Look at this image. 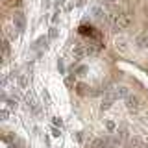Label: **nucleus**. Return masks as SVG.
Masks as SVG:
<instances>
[{
	"mask_svg": "<svg viewBox=\"0 0 148 148\" xmlns=\"http://www.w3.org/2000/svg\"><path fill=\"white\" fill-rule=\"evenodd\" d=\"M56 35H58V30H56V28H52V30H50V37H52V39H54Z\"/></svg>",
	"mask_w": 148,
	"mask_h": 148,
	"instance_id": "ddd939ff",
	"label": "nucleus"
},
{
	"mask_svg": "<svg viewBox=\"0 0 148 148\" xmlns=\"http://www.w3.org/2000/svg\"><path fill=\"white\" fill-rule=\"evenodd\" d=\"M135 45L141 50H148V32H143L135 37Z\"/></svg>",
	"mask_w": 148,
	"mask_h": 148,
	"instance_id": "f03ea898",
	"label": "nucleus"
},
{
	"mask_svg": "<svg viewBox=\"0 0 148 148\" xmlns=\"http://www.w3.org/2000/svg\"><path fill=\"white\" fill-rule=\"evenodd\" d=\"M146 13H148V6H146Z\"/></svg>",
	"mask_w": 148,
	"mask_h": 148,
	"instance_id": "2eb2a0df",
	"label": "nucleus"
},
{
	"mask_svg": "<svg viewBox=\"0 0 148 148\" xmlns=\"http://www.w3.org/2000/svg\"><path fill=\"white\" fill-rule=\"evenodd\" d=\"M83 52H85V50H83L82 45H74V58H82Z\"/></svg>",
	"mask_w": 148,
	"mask_h": 148,
	"instance_id": "6e6552de",
	"label": "nucleus"
},
{
	"mask_svg": "<svg viewBox=\"0 0 148 148\" xmlns=\"http://www.w3.org/2000/svg\"><path fill=\"white\" fill-rule=\"evenodd\" d=\"M109 22L113 26V30H124V28L130 26V15H126V13H115V15H111Z\"/></svg>",
	"mask_w": 148,
	"mask_h": 148,
	"instance_id": "f257e3e1",
	"label": "nucleus"
},
{
	"mask_svg": "<svg viewBox=\"0 0 148 148\" xmlns=\"http://www.w3.org/2000/svg\"><path fill=\"white\" fill-rule=\"evenodd\" d=\"M2 48H4V58H6V56H8V52H9V46H8V41H4Z\"/></svg>",
	"mask_w": 148,
	"mask_h": 148,
	"instance_id": "9b49d317",
	"label": "nucleus"
},
{
	"mask_svg": "<svg viewBox=\"0 0 148 148\" xmlns=\"http://www.w3.org/2000/svg\"><path fill=\"white\" fill-rule=\"evenodd\" d=\"M43 100H45V106H48V92H43Z\"/></svg>",
	"mask_w": 148,
	"mask_h": 148,
	"instance_id": "f8f14e48",
	"label": "nucleus"
},
{
	"mask_svg": "<svg viewBox=\"0 0 148 148\" xmlns=\"http://www.w3.org/2000/svg\"><path fill=\"white\" fill-rule=\"evenodd\" d=\"M13 24H15V30H24V15H22V13H15V15H13Z\"/></svg>",
	"mask_w": 148,
	"mask_h": 148,
	"instance_id": "39448f33",
	"label": "nucleus"
},
{
	"mask_svg": "<svg viewBox=\"0 0 148 148\" xmlns=\"http://www.w3.org/2000/svg\"><path fill=\"white\" fill-rule=\"evenodd\" d=\"M126 108L130 111H137L139 109V98H137L135 95H130L128 98H126Z\"/></svg>",
	"mask_w": 148,
	"mask_h": 148,
	"instance_id": "20e7f679",
	"label": "nucleus"
},
{
	"mask_svg": "<svg viewBox=\"0 0 148 148\" xmlns=\"http://www.w3.org/2000/svg\"><path fill=\"white\" fill-rule=\"evenodd\" d=\"M80 32H82V34H89V35H92V34H95L91 26H89V28H87V26H82V28H80Z\"/></svg>",
	"mask_w": 148,
	"mask_h": 148,
	"instance_id": "9d476101",
	"label": "nucleus"
},
{
	"mask_svg": "<svg viewBox=\"0 0 148 148\" xmlns=\"http://www.w3.org/2000/svg\"><path fill=\"white\" fill-rule=\"evenodd\" d=\"M104 2H108V4H111V2H115V0H104Z\"/></svg>",
	"mask_w": 148,
	"mask_h": 148,
	"instance_id": "4468645a",
	"label": "nucleus"
},
{
	"mask_svg": "<svg viewBox=\"0 0 148 148\" xmlns=\"http://www.w3.org/2000/svg\"><path fill=\"white\" fill-rule=\"evenodd\" d=\"M117 100V95H115V91L113 92H106V96H104V102H102V109H108V108H111V104Z\"/></svg>",
	"mask_w": 148,
	"mask_h": 148,
	"instance_id": "7ed1b4c3",
	"label": "nucleus"
},
{
	"mask_svg": "<svg viewBox=\"0 0 148 148\" xmlns=\"http://www.w3.org/2000/svg\"><path fill=\"white\" fill-rule=\"evenodd\" d=\"M115 46H117V50H119V52H126V50H128L126 39H117V41H115Z\"/></svg>",
	"mask_w": 148,
	"mask_h": 148,
	"instance_id": "0eeeda50",
	"label": "nucleus"
},
{
	"mask_svg": "<svg viewBox=\"0 0 148 148\" xmlns=\"http://www.w3.org/2000/svg\"><path fill=\"white\" fill-rule=\"evenodd\" d=\"M115 95H117V98H128L130 91L128 87H115Z\"/></svg>",
	"mask_w": 148,
	"mask_h": 148,
	"instance_id": "423d86ee",
	"label": "nucleus"
},
{
	"mask_svg": "<svg viewBox=\"0 0 148 148\" xmlns=\"http://www.w3.org/2000/svg\"><path fill=\"white\" fill-rule=\"evenodd\" d=\"M92 15H95L96 18H104V15H106V13L102 11L100 8H92Z\"/></svg>",
	"mask_w": 148,
	"mask_h": 148,
	"instance_id": "1a4fd4ad",
	"label": "nucleus"
}]
</instances>
